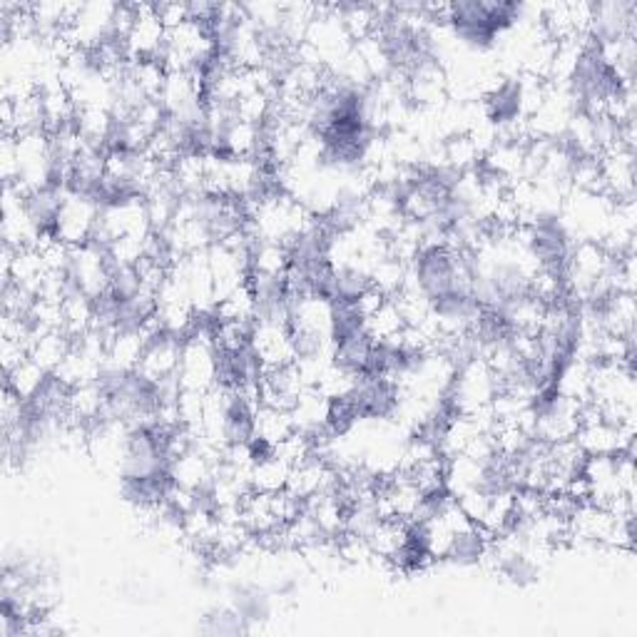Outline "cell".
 Returning <instances> with one entry per match:
<instances>
[{
    "instance_id": "6da1fadb",
    "label": "cell",
    "mask_w": 637,
    "mask_h": 637,
    "mask_svg": "<svg viewBox=\"0 0 637 637\" xmlns=\"http://www.w3.org/2000/svg\"><path fill=\"white\" fill-rule=\"evenodd\" d=\"M531 8L504 0H461L451 3L446 13V28L461 46L486 53L498 46V38L513 25L525 21Z\"/></svg>"
},
{
    "instance_id": "7a4b0ae2",
    "label": "cell",
    "mask_w": 637,
    "mask_h": 637,
    "mask_svg": "<svg viewBox=\"0 0 637 637\" xmlns=\"http://www.w3.org/2000/svg\"><path fill=\"white\" fill-rule=\"evenodd\" d=\"M518 237L535 269L565 279L577 240L563 212H543V215L528 217L518 227Z\"/></svg>"
},
{
    "instance_id": "3957f363",
    "label": "cell",
    "mask_w": 637,
    "mask_h": 637,
    "mask_svg": "<svg viewBox=\"0 0 637 637\" xmlns=\"http://www.w3.org/2000/svg\"><path fill=\"white\" fill-rule=\"evenodd\" d=\"M583 404L585 402H577V398L560 394L556 386L538 391L531 402V411H533L531 436H535L548 446L575 438L577 429H581Z\"/></svg>"
},
{
    "instance_id": "277c9868",
    "label": "cell",
    "mask_w": 637,
    "mask_h": 637,
    "mask_svg": "<svg viewBox=\"0 0 637 637\" xmlns=\"http://www.w3.org/2000/svg\"><path fill=\"white\" fill-rule=\"evenodd\" d=\"M458 416H469L488 409L498 396L496 373L491 371L486 359H475L466 367L456 369L444 394Z\"/></svg>"
},
{
    "instance_id": "5b68a950",
    "label": "cell",
    "mask_w": 637,
    "mask_h": 637,
    "mask_svg": "<svg viewBox=\"0 0 637 637\" xmlns=\"http://www.w3.org/2000/svg\"><path fill=\"white\" fill-rule=\"evenodd\" d=\"M637 36V3L635 0H602L590 5V21L585 38L590 46L608 48L625 38Z\"/></svg>"
},
{
    "instance_id": "8992f818",
    "label": "cell",
    "mask_w": 637,
    "mask_h": 637,
    "mask_svg": "<svg viewBox=\"0 0 637 637\" xmlns=\"http://www.w3.org/2000/svg\"><path fill=\"white\" fill-rule=\"evenodd\" d=\"M346 398H349L359 421H386L394 419L398 413V406H402V388L386 377L359 373V377H354Z\"/></svg>"
},
{
    "instance_id": "52a82bcc",
    "label": "cell",
    "mask_w": 637,
    "mask_h": 637,
    "mask_svg": "<svg viewBox=\"0 0 637 637\" xmlns=\"http://www.w3.org/2000/svg\"><path fill=\"white\" fill-rule=\"evenodd\" d=\"M247 284L254 300V324L257 327H289L294 300L289 292L286 275H262L252 271Z\"/></svg>"
},
{
    "instance_id": "ba28073f",
    "label": "cell",
    "mask_w": 637,
    "mask_h": 637,
    "mask_svg": "<svg viewBox=\"0 0 637 637\" xmlns=\"http://www.w3.org/2000/svg\"><path fill=\"white\" fill-rule=\"evenodd\" d=\"M481 314L483 307L471 289H456V292L431 302L429 321L436 327L438 336H458L479 324Z\"/></svg>"
},
{
    "instance_id": "9c48e42d",
    "label": "cell",
    "mask_w": 637,
    "mask_h": 637,
    "mask_svg": "<svg viewBox=\"0 0 637 637\" xmlns=\"http://www.w3.org/2000/svg\"><path fill=\"white\" fill-rule=\"evenodd\" d=\"M304 388H307V381H304L302 371L294 361L267 367L259 384V406L292 411Z\"/></svg>"
},
{
    "instance_id": "30bf717a",
    "label": "cell",
    "mask_w": 637,
    "mask_h": 637,
    "mask_svg": "<svg viewBox=\"0 0 637 637\" xmlns=\"http://www.w3.org/2000/svg\"><path fill=\"white\" fill-rule=\"evenodd\" d=\"M100 207L98 202L88 198H78V194H67L61 209V217H58V240H63L71 247H82L88 244L92 229L98 225Z\"/></svg>"
},
{
    "instance_id": "8fae6325",
    "label": "cell",
    "mask_w": 637,
    "mask_h": 637,
    "mask_svg": "<svg viewBox=\"0 0 637 637\" xmlns=\"http://www.w3.org/2000/svg\"><path fill=\"white\" fill-rule=\"evenodd\" d=\"M635 431L627 426H613V423L593 419L583 421L575 433V444L588 456H610L620 451H630Z\"/></svg>"
},
{
    "instance_id": "7c38bea8",
    "label": "cell",
    "mask_w": 637,
    "mask_h": 637,
    "mask_svg": "<svg viewBox=\"0 0 637 637\" xmlns=\"http://www.w3.org/2000/svg\"><path fill=\"white\" fill-rule=\"evenodd\" d=\"M491 540H494V535H491L486 528H481L479 523L469 521L466 525H461V528L454 531L444 560L456 568H475L486 563Z\"/></svg>"
},
{
    "instance_id": "4fadbf2b",
    "label": "cell",
    "mask_w": 637,
    "mask_h": 637,
    "mask_svg": "<svg viewBox=\"0 0 637 637\" xmlns=\"http://www.w3.org/2000/svg\"><path fill=\"white\" fill-rule=\"evenodd\" d=\"M63 202H65V187H58V184H42V187H36V190L25 192L23 198L25 217L30 219L33 229H36L40 237L55 234Z\"/></svg>"
},
{
    "instance_id": "5bb4252c",
    "label": "cell",
    "mask_w": 637,
    "mask_h": 637,
    "mask_svg": "<svg viewBox=\"0 0 637 637\" xmlns=\"http://www.w3.org/2000/svg\"><path fill=\"white\" fill-rule=\"evenodd\" d=\"M167 36L163 21L155 11V5H135V21L127 33V50L130 61H142V58H155Z\"/></svg>"
},
{
    "instance_id": "9a60e30c",
    "label": "cell",
    "mask_w": 637,
    "mask_h": 637,
    "mask_svg": "<svg viewBox=\"0 0 637 637\" xmlns=\"http://www.w3.org/2000/svg\"><path fill=\"white\" fill-rule=\"evenodd\" d=\"M329 406H331V398L321 394L317 386L304 388L302 396L296 398V404L292 409L294 431H300V433H304V436H309V438H317L319 433L329 431L327 429Z\"/></svg>"
},
{
    "instance_id": "2e32d148",
    "label": "cell",
    "mask_w": 637,
    "mask_h": 637,
    "mask_svg": "<svg viewBox=\"0 0 637 637\" xmlns=\"http://www.w3.org/2000/svg\"><path fill=\"white\" fill-rule=\"evenodd\" d=\"M175 488L173 475H148V479H120V496L138 511H152L163 506Z\"/></svg>"
},
{
    "instance_id": "e0dca14e",
    "label": "cell",
    "mask_w": 637,
    "mask_h": 637,
    "mask_svg": "<svg viewBox=\"0 0 637 637\" xmlns=\"http://www.w3.org/2000/svg\"><path fill=\"white\" fill-rule=\"evenodd\" d=\"M371 346H373V339L369 336V331L367 329L356 331V334L339 339V342L331 344L329 364L339 371L349 373V377H359V373L367 371Z\"/></svg>"
},
{
    "instance_id": "ac0fdd59",
    "label": "cell",
    "mask_w": 637,
    "mask_h": 637,
    "mask_svg": "<svg viewBox=\"0 0 637 637\" xmlns=\"http://www.w3.org/2000/svg\"><path fill=\"white\" fill-rule=\"evenodd\" d=\"M229 606L250 627L267 623L271 617V596L265 588L250 583H237L229 588Z\"/></svg>"
},
{
    "instance_id": "d6986e66",
    "label": "cell",
    "mask_w": 637,
    "mask_h": 637,
    "mask_svg": "<svg viewBox=\"0 0 637 637\" xmlns=\"http://www.w3.org/2000/svg\"><path fill=\"white\" fill-rule=\"evenodd\" d=\"M252 346L259 352L267 367H277V364L294 361L292 336H289V327H254Z\"/></svg>"
},
{
    "instance_id": "ffe728a7",
    "label": "cell",
    "mask_w": 637,
    "mask_h": 637,
    "mask_svg": "<svg viewBox=\"0 0 637 637\" xmlns=\"http://www.w3.org/2000/svg\"><path fill=\"white\" fill-rule=\"evenodd\" d=\"M373 286L371 269L364 265H334V284H331V302H359Z\"/></svg>"
},
{
    "instance_id": "44dd1931",
    "label": "cell",
    "mask_w": 637,
    "mask_h": 637,
    "mask_svg": "<svg viewBox=\"0 0 637 637\" xmlns=\"http://www.w3.org/2000/svg\"><path fill=\"white\" fill-rule=\"evenodd\" d=\"M292 469L294 466L284 461L277 451L269 454L267 458H262V461L252 463V491H259V494H279V491L286 488Z\"/></svg>"
},
{
    "instance_id": "7402d4cb",
    "label": "cell",
    "mask_w": 637,
    "mask_h": 637,
    "mask_svg": "<svg viewBox=\"0 0 637 637\" xmlns=\"http://www.w3.org/2000/svg\"><path fill=\"white\" fill-rule=\"evenodd\" d=\"M71 349H73V342L71 336H67V331L63 329L48 331V334H42L30 342V359L40 364L48 373H55V369L61 367Z\"/></svg>"
},
{
    "instance_id": "603a6c76",
    "label": "cell",
    "mask_w": 637,
    "mask_h": 637,
    "mask_svg": "<svg viewBox=\"0 0 637 637\" xmlns=\"http://www.w3.org/2000/svg\"><path fill=\"white\" fill-rule=\"evenodd\" d=\"M294 433L292 411L271 409V406H259L257 409V438L277 446Z\"/></svg>"
},
{
    "instance_id": "cb8c5ba5",
    "label": "cell",
    "mask_w": 637,
    "mask_h": 637,
    "mask_svg": "<svg viewBox=\"0 0 637 637\" xmlns=\"http://www.w3.org/2000/svg\"><path fill=\"white\" fill-rule=\"evenodd\" d=\"M46 377L48 371L28 356L23 364H18V367L5 373V388H11L15 396L23 398V402H28V398L40 388L42 381H46Z\"/></svg>"
},
{
    "instance_id": "d4e9b609",
    "label": "cell",
    "mask_w": 637,
    "mask_h": 637,
    "mask_svg": "<svg viewBox=\"0 0 637 637\" xmlns=\"http://www.w3.org/2000/svg\"><path fill=\"white\" fill-rule=\"evenodd\" d=\"M367 329V317L356 302H331V344Z\"/></svg>"
},
{
    "instance_id": "484cf974",
    "label": "cell",
    "mask_w": 637,
    "mask_h": 637,
    "mask_svg": "<svg viewBox=\"0 0 637 637\" xmlns=\"http://www.w3.org/2000/svg\"><path fill=\"white\" fill-rule=\"evenodd\" d=\"M215 317L217 321H254V300L250 284L244 282L232 294L225 296L222 302H217Z\"/></svg>"
},
{
    "instance_id": "4316f807",
    "label": "cell",
    "mask_w": 637,
    "mask_h": 637,
    "mask_svg": "<svg viewBox=\"0 0 637 637\" xmlns=\"http://www.w3.org/2000/svg\"><path fill=\"white\" fill-rule=\"evenodd\" d=\"M144 352V331L140 334H115L107 346V361L125 369H138Z\"/></svg>"
},
{
    "instance_id": "83f0119b",
    "label": "cell",
    "mask_w": 637,
    "mask_h": 637,
    "mask_svg": "<svg viewBox=\"0 0 637 637\" xmlns=\"http://www.w3.org/2000/svg\"><path fill=\"white\" fill-rule=\"evenodd\" d=\"M202 633L207 635H240V633H250L252 627L244 623V620L234 613V608L222 606V608H212L209 613H205L202 617V625H200Z\"/></svg>"
},
{
    "instance_id": "f1b7e54d",
    "label": "cell",
    "mask_w": 637,
    "mask_h": 637,
    "mask_svg": "<svg viewBox=\"0 0 637 637\" xmlns=\"http://www.w3.org/2000/svg\"><path fill=\"white\" fill-rule=\"evenodd\" d=\"M404 327L406 324H404L402 314H398L396 304L391 300L377 314H371V317L367 319V331L373 342H386V339H394L396 334H402Z\"/></svg>"
},
{
    "instance_id": "f546056e",
    "label": "cell",
    "mask_w": 637,
    "mask_h": 637,
    "mask_svg": "<svg viewBox=\"0 0 637 637\" xmlns=\"http://www.w3.org/2000/svg\"><path fill=\"white\" fill-rule=\"evenodd\" d=\"M356 423H359V416H356L354 406L349 404V398L342 396V398H331V406H329V419H327V429L331 436L342 438L349 433Z\"/></svg>"
},
{
    "instance_id": "4dcf8cb0",
    "label": "cell",
    "mask_w": 637,
    "mask_h": 637,
    "mask_svg": "<svg viewBox=\"0 0 637 637\" xmlns=\"http://www.w3.org/2000/svg\"><path fill=\"white\" fill-rule=\"evenodd\" d=\"M386 302H388V296H386L384 292H381V289H377V286H371V289H369V292H367V294H364L359 302H356V307H359V309H361V314H364V317H367V319H369V317H371V314H377V311H379L381 307H384V304H386Z\"/></svg>"
}]
</instances>
